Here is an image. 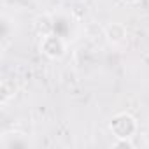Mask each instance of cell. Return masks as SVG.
<instances>
[{
  "label": "cell",
  "instance_id": "obj_1",
  "mask_svg": "<svg viewBox=\"0 0 149 149\" xmlns=\"http://www.w3.org/2000/svg\"><path fill=\"white\" fill-rule=\"evenodd\" d=\"M109 128H111V132L116 139H132L137 133L139 125H137V119L132 114L119 112V114L112 116V119L109 123Z\"/></svg>",
  "mask_w": 149,
  "mask_h": 149
},
{
  "label": "cell",
  "instance_id": "obj_2",
  "mask_svg": "<svg viewBox=\"0 0 149 149\" xmlns=\"http://www.w3.org/2000/svg\"><path fill=\"white\" fill-rule=\"evenodd\" d=\"M40 53L44 56H47L49 60H60L67 53V44H65V40L60 35H56L53 32V33H47V35L42 37V40H40Z\"/></svg>",
  "mask_w": 149,
  "mask_h": 149
},
{
  "label": "cell",
  "instance_id": "obj_3",
  "mask_svg": "<svg viewBox=\"0 0 149 149\" xmlns=\"http://www.w3.org/2000/svg\"><path fill=\"white\" fill-rule=\"evenodd\" d=\"M105 37L111 44H119L126 37V28L121 23H111L105 26Z\"/></svg>",
  "mask_w": 149,
  "mask_h": 149
},
{
  "label": "cell",
  "instance_id": "obj_4",
  "mask_svg": "<svg viewBox=\"0 0 149 149\" xmlns=\"http://www.w3.org/2000/svg\"><path fill=\"white\" fill-rule=\"evenodd\" d=\"M18 93V86L13 79H2L0 83V104L6 105L7 102H11Z\"/></svg>",
  "mask_w": 149,
  "mask_h": 149
},
{
  "label": "cell",
  "instance_id": "obj_5",
  "mask_svg": "<svg viewBox=\"0 0 149 149\" xmlns=\"http://www.w3.org/2000/svg\"><path fill=\"white\" fill-rule=\"evenodd\" d=\"M35 30H37L42 37L47 35V33H53V21H51V18H49L47 14L39 16V18L35 19Z\"/></svg>",
  "mask_w": 149,
  "mask_h": 149
},
{
  "label": "cell",
  "instance_id": "obj_6",
  "mask_svg": "<svg viewBox=\"0 0 149 149\" xmlns=\"http://www.w3.org/2000/svg\"><path fill=\"white\" fill-rule=\"evenodd\" d=\"M112 147H133V144H132L130 139H116Z\"/></svg>",
  "mask_w": 149,
  "mask_h": 149
},
{
  "label": "cell",
  "instance_id": "obj_7",
  "mask_svg": "<svg viewBox=\"0 0 149 149\" xmlns=\"http://www.w3.org/2000/svg\"><path fill=\"white\" fill-rule=\"evenodd\" d=\"M123 4H126V6H135V4H139L140 0H121Z\"/></svg>",
  "mask_w": 149,
  "mask_h": 149
}]
</instances>
